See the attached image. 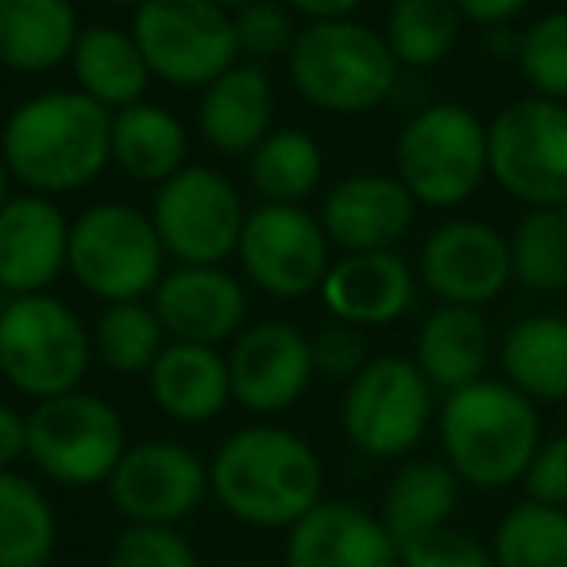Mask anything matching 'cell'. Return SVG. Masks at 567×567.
Masks as SVG:
<instances>
[{
  "label": "cell",
  "mask_w": 567,
  "mask_h": 567,
  "mask_svg": "<svg viewBox=\"0 0 567 567\" xmlns=\"http://www.w3.org/2000/svg\"><path fill=\"white\" fill-rule=\"evenodd\" d=\"M0 155L31 194H74L113 158V113L82 90L39 93L4 120Z\"/></svg>",
  "instance_id": "obj_1"
},
{
  "label": "cell",
  "mask_w": 567,
  "mask_h": 567,
  "mask_svg": "<svg viewBox=\"0 0 567 567\" xmlns=\"http://www.w3.org/2000/svg\"><path fill=\"white\" fill-rule=\"evenodd\" d=\"M209 486L231 517L262 529H293L321 506V460L301 436L275 425L239 429L209 467Z\"/></svg>",
  "instance_id": "obj_2"
},
{
  "label": "cell",
  "mask_w": 567,
  "mask_h": 567,
  "mask_svg": "<svg viewBox=\"0 0 567 567\" xmlns=\"http://www.w3.org/2000/svg\"><path fill=\"white\" fill-rule=\"evenodd\" d=\"M441 441L449 467L463 483L498 491L525 478L540 449V417L517 386L483 379L449 394L441 413Z\"/></svg>",
  "instance_id": "obj_3"
},
{
  "label": "cell",
  "mask_w": 567,
  "mask_h": 567,
  "mask_svg": "<svg viewBox=\"0 0 567 567\" xmlns=\"http://www.w3.org/2000/svg\"><path fill=\"white\" fill-rule=\"evenodd\" d=\"M290 82L309 105L324 113L355 116L394 97L402 66L390 54L386 35L355 20H321L298 31L286 54Z\"/></svg>",
  "instance_id": "obj_4"
},
{
  "label": "cell",
  "mask_w": 567,
  "mask_h": 567,
  "mask_svg": "<svg viewBox=\"0 0 567 567\" xmlns=\"http://www.w3.org/2000/svg\"><path fill=\"white\" fill-rule=\"evenodd\" d=\"M93 359V337L66 301L51 293L12 298L0 309V374L20 394H74Z\"/></svg>",
  "instance_id": "obj_5"
},
{
  "label": "cell",
  "mask_w": 567,
  "mask_h": 567,
  "mask_svg": "<svg viewBox=\"0 0 567 567\" xmlns=\"http://www.w3.org/2000/svg\"><path fill=\"white\" fill-rule=\"evenodd\" d=\"M398 182L417 205L452 209L463 205L491 174L486 127L467 105L441 101L421 109L398 135Z\"/></svg>",
  "instance_id": "obj_6"
},
{
  "label": "cell",
  "mask_w": 567,
  "mask_h": 567,
  "mask_svg": "<svg viewBox=\"0 0 567 567\" xmlns=\"http://www.w3.org/2000/svg\"><path fill=\"white\" fill-rule=\"evenodd\" d=\"M163 255L155 220L132 205H93L70 225V275L109 306L155 293L163 282Z\"/></svg>",
  "instance_id": "obj_7"
},
{
  "label": "cell",
  "mask_w": 567,
  "mask_h": 567,
  "mask_svg": "<svg viewBox=\"0 0 567 567\" xmlns=\"http://www.w3.org/2000/svg\"><path fill=\"white\" fill-rule=\"evenodd\" d=\"M132 39L151 74L182 90H209L239 66L236 23L213 0H147L135 8Z\"/></svg>",
  "instance_id": "obj_8"
},
{
  "label": "cell",
  "mask_w": 567,
  "mask_h": 567,
  "mask_svg": "<svg viewBox=\"0 0 567 567\" xmlns=\"http://www.w3.org/2000/svg\"><path fill=\"white\" fill-rule=\"evenodd\" d=\"M124 452V421L97 394L74 390V394L47 398L28 413V455L54 483H109Z\"/></svg>",
  "instance_id": "obj_9"
},
{
  "label": "cell",
  "mask_w": 567,
  "mask_h": 567,
  "mask_svg": "<svg viewBox=\"0 0 567 567\" xmlns=\"http://www.w3.org/2000/svg\"><path fill=\"white\" fill-rule=\"evenodd\" d=\"M491 178L533 209H560L567 202V105L522 97L486 127Z\"/></svg>",
  "instance_id": "obj_10"
},
{
  "label": "cell",
  "mask_w": 567,
  "mask_h": 567,
  "mask_svg": "<svg viewBox=\"0 0 567 567\" xmlns=\"http://www.w3.org/2000/svg\"><path fill=\"white\" fill-rule=\"evenodd\" d=\"M433 417V382L402 355L371 359L343 394V433L374 460L405 455Z\"/></svg>",
  "instance_id": "obj_11"
},
{
  "label": "cell",
  "mask_w": 567,
  "mask_h": 567,
  "mask_svg": "<svg viewBox=\"0 0 567 567\" xmlns=\"http://www.w3.org/2000/svg\"><path fill=\"white\" fill-rule=\"evenodd\" d=\"M151 220L166 255H174L182 267H220L231 251H239L247 213L225 174L186 166L158 186Z\"/></svg>",
  "instance_id": "obj_12"
},
{
  "label": "cell",
  "mask_w": 567,
  "mask_h": 567,
  "mask_svg": "<svg viewBox=\"0 0 567 567\" xmlns=\"http://www.w3.org/2000/svg\"><path fill=\"white\" fill-rule=\"evenodd\" d=\"M239 262L270 298H306L329 275V236L301 205H262L247 213Z\"/></svg>",
  "instance_id": "obj_13"
},
{
  "label": "cell",
  "mask_w": 567,
  "mask_h": 567,
  "mask_svg": "<svg viewBox=\"0 0 567 567\" xmlns=\"http://www.w3.org/2000/svg\"><path fill=\"white\" fill-rule=\"evenodd\" d=\"M209 491V471L189 449L171 441H147L124 452L109 478L116 509L132 525H171L189 517Z\"/></svg>",
  "instance_id": "obj_14"
},
{
  "label": "cell",
  "mask_w": 567,
  "mask_h": 567,
  "mask_svg": "<svg viewBox=\"0 0 567 567\" xmlns=\"http://www.w3.org/2000/svg\"><path fill=\"white\" fill-rule=\"evenodd\" d=\"M417 270L444 306L478 309L514 278L509 239L483 220H449L421 244Z\"/></svg>",
  "instance_id": "obj_15"
},
{
  "label": "cell",
  "mask_w": 567,
  "mask_h": 567,
  "mask_svg": "<svg viewBox=\"0 0 567 567\" xmlns=\"http://www.w3.org/2000/svg\"><path fill=\"white\" fill-rule=\"evenodd\" d=\"M313 371V340L286 321L247 329L228 355L231 398L251 413H282L306 394Z\"/></svg>",
  "instance_id": "obj_16"
},
{
  "label": "cell",
  "mask_w": 567,
  "mask_h": 567,
  "mask_svg": "<svg viewBox=\"0 0 567 567\" xmlns=\"http://www.w3.org/2000/svg\"><path fill=\"white\" fill-rule=\"evenodd\" d=\"M70 262V225L51 197H8L0 209V290L43 293Z\"/></svg>",
  "instance_id": "obj_17"
},
{
  "label": "cell",
  "mask_w": 567,
  "mask_h": 567,
  "mask_svg": "<svg viewBox=\"0 0 567 567\" xmlns=\"http://www.w3.org/2000/svg\"><path fill=\"white\" fill-rule=\"evenodd\" d=\"M413 194L386 174H351L337 182L321 205V228L348 255L394 251L413 225Z\"/></svg>",
  "instance_id": "obj_18"
},
{
  "label": "cell",
  "mask_w": 567,
  "mask_h": 567,
  "mask_svg": "<svg viewBox=\"0 0 567 567\" xmlns=\"http://www.w3.org/2000/svg\"><path fill=\"white\" fill-rule=\"evenodd\" d=\"M286 567H402V548L367 509L321 502L290 529Z\"/></svg>",
  "instance_id": "obj_19"
},
{
  "label": "cell",
  "mask_w": 567,
  "mask_h": 567,
  "mask_svg": "<svg viewBox=\"0 0 567 567\" xmlns=\"http://www.w3.org/2000/svg\"><path fill=\"white\" fill-rule=\"evenodd\" d=\"M155 313L174 343L217 348L244 324L247 298L220 267H178L163 275L155 290Z\"/></svg>",
  "instance_id": "obj_20"
},
{
  "label": "cell",
  "mask_w": 567,
  "mask_h": 567,
  "mask_svg": "<svg viewBox=\"0 0 567 567\" xmlns=\"http://www.w3.org/2000/svg\"><path fill=\"white\" fill-rule=\"evenodd\" d=\"M410 262L398 251H363L348 255L337 267H329L321 286V298L332 317L343 324H390L413 306Z\"/></svg>",
  "instance_id": "obj_21"
},
{
  "label": "cell",
  "mask_w": 567,
  "mask_h": 567,
  "mask_svg": "<svg viewBox=\"0 0 567 567\" xmlns=\"http://www.w3.org/2000/svg\"><path fill=\"white\" fill-rule=\"evenodd\" d=\"M275 120V90L262 66H231L225 78L205 90L197 124L213 151L220 155H251L270 135Z\"/></svg>",
  "instance_id": "obj_22"
},
{
  "label": "cell",
  "mask_w": 567,
  "mask_h": 567,
  "mask_svg": "<svg viewBox=\"0 0 567 567\" xmlns=\"http://www.w3.org/2000/svg\"><path fill=\"white\" fill-rule=\"evenodd\" d=\"M78 39L70 0H0V66L12 74H51L74 59Z\"/></svg>",
  "instance_id": "obj_23"
},
{
  "label": "cell",
  "mask_w": 567,
  "mask_h": 567,
  "mask_svg": "<svg viewBox=\"0 0 567 567\" xmlns=\"http://www.w3.org/2000/svg\"><path fill=\"white\" fill-rule=\"evenodd\" d=\"M147 379L158 410L174 421H186V425L213 421L231 398L228 359L217 348H202V343H171V348H163V355L147 371Z\"/></svg>",
  "instance_id": "obj_24"
},
{
  "label": "cell",
  "mask_w": 567,
  "mask_h": 567,
  "mask_svg": "<svg viewBox=\"0 0 567 567\" xmlns=\"http://www.w3.org/2000/svg\"><path fill=\"white\" fill-rule=\"evenodd\" d=\"M491 329H486L483 313L467 306H441L429 313V321L417 332V359L433 390H467L483 382L486 367H491Z\"/></svg>",
  "instance_id": "obj_25"
},
{
  "label": "cell",
  "mask_w": 567,
  "mask_h": 567,
  "mask_svg": "<svg viewBox=\"0 0 567 567\" xmlns=\"http://www.w3.org/2000/svg\"><path fill=\"white\" fill-rule=\"evenodd\" d=\"M460 502V475L449 463L417 460L405 463L386 486L382 498V525L394 537L398 548L429 537V533L449 529V517Z\"/></svg>",
  "instance_id": "obj_26"
},
{
  "label": "cell",
  "mask_w": 567,
  "mask_h": 567,
  "mask_svg": "<svg viewBox=\"0 0 567 567\" xmlns=\"http://www.w3.org/2000/svg\"><path fill=\"white\" fill-rule=\"evenodd\" d=\"M70 66H74L85 97L105 105L109 113L140 105L147 93V59H143L140 43L116 28H85Z\"/></svg>",
  "instance_id": "obj_27"
},
{
  "label": "cell",
  "mask_w": 567,
  "mask_h": 567,
  "mask_svg": "<svg viewBox=\"0 0 567 567\" xmlns=\"http://www.w3.org/2000/svg\"><path fill=\"white\" fill-rule=\"evenodd\" d=\"M186 127L163 105H140L113 113V158L135 182H171L186 171Z\"/></svg>",
  "instance_id": "obj_28"
},
{
  "label": "cell",
  "mask_w": 567,
  "mask_h": 567,
  "mask_svg": "<svg viewBox=\"0 0 567 567\" xmlns=\"http://www.w3.org/2000/svg\"><path fill=\"white\" fill-rule=\"evenodd\" d=\"M502 367L509 386L529 402L567 398V317H525L502 337Z\"/></svg>",
  "instance_id": "obj_29"
},
{
  "label": "cell",
  "mask_w": 567,
  "mask_h": 567,
  "mask_svg": "<svg viewBox=\"0 0 567 567\" xmlns=\"http://www.w3.org/2000/svg\"><path fill=\"white\" fill-rule=\"evenodd\" d=\"M59 545V522L31 478L0 471V567H47Z\"/></svg>",
  "instance_id": "obj_30"
},
{
  "label": "cell",
  "mask_w": 567,
  "mask_h": 567,
  "mask_svg": "<svg viewBox=\"0 0 567 567\" xmlns=\"http://www.w3.org/2000/svg\"><path fill=\"white\" fill-rule=\"evenodd\" d=\"M324 174V158L313 135L298 127L270 132L251 151V186L262 205H301L317 189Z\"/></svg>",
  "instance_id": "obj_31"
},
{
  "label": "cell",
  "mask_w": 567,
  "mask_h": 567,
  "mask_svg": "<svg viewBox=\"0 0 567 567\" xmlns=\"http://www.w3.org/2000/svg\"><path fill=\"white\" fill-rule=\"evenodd\" d=\"M463 28L455 0H394L386 16V47L402 70L441 66Z\"/></svg>",
  "instance_id": "obj_32"
},
{
  "label": "cell",
  "mask_w": 567,
  "mask_h": 567,
  "mask_svg": "<svg viewBox=\"0 0 567 567\" xmlns=\"http://www.w3.org/2000/svg\"><path fill=\"white\" fill-rule=\"evenodd\" d=\"M163 321H158L155 306L143 301H116L97 317L93 329V351L101 363L116 374H143L158 363L163 355Z\"/></svg>",
  "instance_id": "obj_33"
},
{
  "label": "cell",
  "mask_w": 567,
  "mask_h": 567,
  "mask_svg": "<svg viewBox=\"0 0 567 567\" xmlns=\"http://www.w3.org/2000/svg\"><path fill=\"white\" fill-rule=\"evenodd\" d=\"M498 567H567V509L522 502L494 533Z\"/></svg>",
  "instance_id": "obj_34"
},
{
  "label": "cell",
  "mask_w": 567,
  "mask_h": 567,
  "mask_svg": "<svg viewBox=\"0 0 567 567\" xmlns=\"http://www.w3.org/2000/svg\"><path fill=\"white\" fill-rule=\"evenodd\" d=\"M514 278L537 293L567 290V220L560 209H529L509 236Z\"/></svg>",
  "instance_id": "obj_35"
},
{
  "label": "cell",
  "mask_w": 567,
  "mask_h": 567,
  "mask_svg": "<svg viewBox=\"0 0 567 567\" xmlns=\"http://www.w3.org/2000/svg\"><path fill=\"white\" fill-rule=\"evenodd\" d=\"M517 66L537 97L567 105V8L548 12L522 35Z\"/></svg>",
  "instance_id": "obj_36"
},
{
  "label": "cell",
  "mask_w": 567,
  "mask_h": 567,
  "mask_svg": "<svg viewBox=\"0 0 567 567\" xmlns=\"http://www.w3.org/2000/svg\"><path fill=\"white\" fill-rule=\"evenodd\" d=\"M109 567H202L197 553L171 525H132L116 537Z\"/></svg>",
  "instance_id": "obj_37"
},
{
  "label": "cell",
  "mask_w": 567,
  "mask_h": 567,
  "mask_svg": "<svg viewBox=\"0 0 567 567\" xmlns=\"http://www.w3.org/2000/svg\"><path fill=\"white\" fill-rule=\"evenodd\" d=\"M231 23H236L239 54L255 59V66L267 59H278V54H290L293 43H298L293 16L275 0H259V4L244 8V12L231 16Z\"/></svg>",
  "instance_id": "obj_38"
},
{
  "label": "cell",
  "mask_w": 567,
  "mask_h": 567,
  "mask_svg": "<svg viewBox=\"0 0 567 567\" xmlns=\"http://www.w3.org/2000/svg\"><path fill=\"white\" fill-rule=\"evenodd\" d=\"M402 567H498L494 553H486L467 533L441 529L402 548Z\"/></svg>",
  "instance_id": "obj_39"
},
{
  "label": "cell",
  "mask_w": 567,
  "mask_h": 567,
  "mask_svg": "<svg viewBox=\"0 0 567 567\" xmlns=\"http://www.w3.org/2000/svg\"><path fill=\"white\" fill-rule=\"evenodd\" d=\"M367 363H371L367 359V343L351 324H337V329H324L313 337V367L324 379L351 382Z\"/></svg>",
  "instance_id": "obj_40"
},
{
  "label": "cell",
  "mask_w": 567,
  "mask_h": 567,
  "mask_svg": "<svg viewBox=\"0 0 567 567\" xmlns=\"http://www.w3.org/2000/svg\"><path fill=\"white\" fill-rule=\"evenodd\" d=\"M522 483H525L529 502L567 509V436H556V441L540 444Z\"/></svg>",
  "instance_id": "obj_41"
},
{
  "label": "cell",
  "mask_w": 567,
  "mask_h": 567,
  "mask_svg": "<svg viewBox=\"0 0 567 567\" xmlns=\"http://www.w3.org/2000/svg\"><path fill=\"white\" fill-rule=\"evenodd\" d=\"M529 0H455V8L463 12V20L483 23V28H502L514 20Z\"/></svg>",
  "instance_id": "obj_42"
},
{
  "label": "cell",
  "mask_w": 567,
  "mask_h": 567,
  "mask_svg": "<svg viewBox=\"0 0 567 567\" xmlns=\"http://www.w3.org/2000/svg\"><path fill=\"white\" fill-rule=\"evenodd\" d=\"M20 455H28V421L0 402V471L12 467Z\"/></svg>",
  "instance_id": "obj_43"
},
{
  "label": "cell",
  "mask_w": 567,
  "mask_h": 567,
  "mask_svg": "<svg viewBox=\"0 0 567 567\" xmlns=\"http://www.w3.org/2000/svg\"><path fill=\"white\" fill-rule=\"evenodd\" d=\"M286 4H290L293 12L309 16L313 23H321V20H348L359 8V0H286Z\"/></svg>",
  "instance_id": "obj_44"
},
{
  "label": "cell",
  "mask_w": 567,
  "mask_h": 567,
  "mask_svg": "<svg viewBox=\"0 0 567 567\" xmlns=\"http://www.w3.org/2000/svg\"><path fill=\"white\" fill-rule=\"evenodd\" d=\"M8 205V163L4 155H0V209Z\"/></svg>",
  "instance_id": "obj_45"
},
{
  "label": "cell",
  "mask_w": 567,
  "mask_h": 567,
  "mask_svg": "<svg viewBox=\"0 0 567 567\" xmlns=\"http://www.w3.org/2000/svg\"><path fill=\"white\" fill-rule=\"evenodd\" d=\"M213 4H217V8H225V12H228V8H236V12H244V8L259 4V0H213Z\"/></svg>",
  "instance_id": "obj_46"
},
{
  "label": "cell",
  "mask_w": 567,
  "mask_h": 567,
  "mask_svg": "<svg viewBox=\"0 0 567 567\" xmlns=\"http://www.w3.org/2000/svg\"><path fill=\"white\" fill-rule=\"evenodd\" d=\"M109 4H135L140 8V4H147V0H109Z\"/></svg>",
  "instance_id": "obj_47"
},
{
  "label": "cell",
  "mask_w": 567,
  "mask_h": 567,
  "mask_svg": "<svg viewBox=\"0 0 567 567\" xmlns=\"http://www.w3.org/2000/svg\"><path fill=\"white\" fill-rule=\"evenodd\" d=\"M231 567H270V564H231Z\"/></svg>",
  "instance_id": "obj_48"
},
{
  "label": "cell",
  "mask_w": 567,
  "mask_h": 567,
  "mask_svg": "<svg viewBox=\"0 0 567 567\" xmlns=\"http://www.w3.org/2000/svg\"><path fill=\"white\" fill-rule=\"evenodd\" d=\"M560 213H564V220H567V202H564V205H560Z\"/></svg>",
  "instance_id": "obj_49"
},
{
  "label": "cell",
  "mask_w": 567,
  "mask_h": 567,
  "mask_svg": "<svg viewBox=\"0 0 567 567\" xmlns=\"http://www.w3.org/2000/svg\"><path fill=\"white\" fill-rule=\"evenodd\" d=\"M47 567H62V564H47Z\"/></svg>",
  "instance_id": "obj_50"
}]
</instances>
